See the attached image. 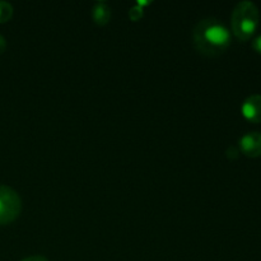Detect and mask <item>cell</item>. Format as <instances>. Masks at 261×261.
Listing matches in <instances>:
<instances>
[{
	"label": "cell",
	"mask_w": 261,
	"mask_h": 261,
	"mask_svg": "<svg viewBox=\"0 0 261 261\" xmlns=\"http://www.w3.org/2000/svg\"><path fill=\"white\" fill-rule=\"evenodd\" d=\"M13 17V5L10 3L0 0V23H5Z\"/></svg>",
	"instance_id": "obj_7"
},
{
	"label": "cell",
	"mask_w": 261,
	"mask_h": 261,
	"mask_svg": "<svg viewBox=\"0 0 261 261\" xmlns=\"http://www.w3.org/2000/svg\"><path fill=\"white\" fill-rule=\"evenodd\" d=\"M193 42L199 53L206 56H218L231 45V32L221 20L205 18L194 27Z\"/></svg>",
	"instance_id": "obj_1"
},
{
	"label": "cell",
	"mask_w": 261,
	"mask_h": 261,
	"mask_svg": "<svg viewBox=\"0 0 261 261\" xmlns=\"http://www.w3.org/2000/svg\"><path fill=\"white\" fill-rule=\"evenodd\" d=\"M7 48V40L3 35H0V54H3Z\"/></svg>",
	"instance_id": "obj_11"
},
{
	"label": "cell",
	"mask_w": 261,
	"mask_h": 261,
	"mask_svg": "<svg viewBox=\"0 0 261 261\" xmlns=\"http://www.w3.org/2000/svg\"><path fill=\"white\" fill-rule=\"evenodd\" d=\"M143 15H144V9H143V7H140V5L137 4V5H134V7L130 8L129 17L132 20L138 22V20L142 19Z\"/></svg>",
	"instance_id": "obj_8"
},
{
	"label": "cell",
	"mask_w": 261,
	"mask_h": 261,
	"mask_svg": "<svg viewBox=\"0 0 261 261\" xmlns=\"http://www.w3.org/2000/svg\"><path fill=\"white\" fill-rule=\"evenodd\" d=\"M241 112L245 119L254 124L261 122V94H252L247 97L241 106Z\"/></svg>",
	"instance_id": "obj_5"
},
{
	"label": "cell",
	"mask_w": 261,
	"mask_h": 261,
	"mask_svg": "<svg viewBox=\"0 0 261 261\" xmlns=\"http://www.w3.org/2000/svg\"><path fill=\"white\" fill-rule=\"evenodd\" d=\"M240 152L246 157L257 158L261 157V133L251 132L245 134L240 139Z\"/></svg>",
	"instance_id": "obj_4"
},
{
	"label": "cell",
	"mask_w": 261,
	"mask_h": 261,
	"mask_svg": "<svg viewBox=\"0 0 261 261\" xmlns=\"http://www.w3.org/2000/svg\"><path fill=\"white\" fill-rule=\"evenodd\" d=\"M92 19L96 24L98 25H106L107 23L111 19V8L107 4L106 2H97L94 3V5L92 7Z\"/></svg>",
	"instance_id": "obj_6"
},
{
	"label": "cell",
	"mask_w": 261,
	"mask_h": 261,
	"mask_svg": "<svg viewBox=\"0 0 261 261\" xmlns=\"http://www.w3.org/2000/svg\"><path fill=\"white\" fill-rule=\"evenodd\" d=\"M22 199L14 189L0 185V226L9 224L19 217Z\"/></svg>",
	"instance_id": "obj_3"
},
{
	"label": "cell",
	"mask_w": 261,
	"mask_h": 261,
	"mask_svg": "<svg viewBox=\"0 0 261 261\" xmlns=\"http://www.w3.org/2000/svg\"><path fill=\"white\" fill-rule=\"evenodd\" d=\"M259 8L252 2H240L234 7L231 17V25L233 35L240 41H247L254 36L259 27Z\"/></svg>",
	"instance_id": "obj_2"
},
{
	"label": "cell",
	"mask_w": 261,
	"mask_h": 261,
	"mask_svg": "<svg viewBox=\"0 0 261 261\" xmlns=\"http://www.w3.org/2000/svg\"><path fill=\"white\" fill-rule=\"evenodd\" d=\"M20 261H48V260L46 259L45 256H42V255H33V256L24 257V259H22Z\"/></svg>",
	"instance_id": "obj_10"
},
{
	"label": "cell",
	"mask_w": 261,
	"mask_h": 261,
	"mask_svg": "<svg viewBox=\"0 0 261 261\" xmlns=\"http://www.w3.org/2000/svg\"><path fill=\"white\" fill-rule=\"evenodd\" d=\"M252 48H254L257 54H261V35L257 36L254 40V42H252Z\"/></svg>",
	"instance_id": "obj_9"
}]
</instances>
